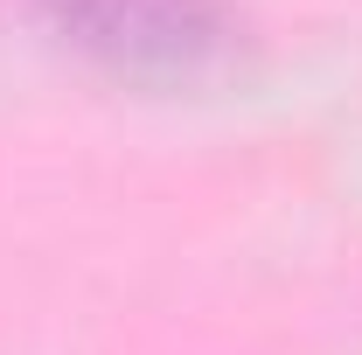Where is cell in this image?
<instances>
[{"instance_id":"cell-1","label":"cell","mask_w":362,"mask_h":355,"mask_svg":"<svg viewBox=\"0 0 362 355\" xmlns=\"http://www.w3.org/2000/svg\"><path fill=\"white\" fill-rule=\"evenodd\" d=\"M49 21L105 70L139 84H202L237 56L223 0H42Z\"/></svg>"}]
</instances>
